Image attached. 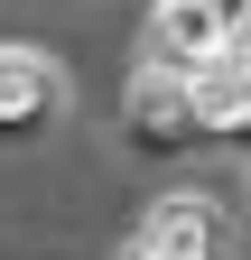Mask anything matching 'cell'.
<instances>
[{
    "label": "cell",
    "mask_w": 251,
    "mask_h": 260,
    "mask_svg": "<svg viewBox=\"0 0 251 260\" xmlns=\"http://www.w3.org/2000/svg\"><path fill=\"white\" fill-rule=\"evenodd\" d=\"M149 56L140 65H159V75H214V65L233 56V10L224 0H149Z\"/></svg>",
    "instance_id": "1"
},
{
    "label": "cell",
    "mask_w": 251,
    "mask_h": 260,
    "mask_svg": "<svg viewBox=\"0 0 251 260\" xmlns=\"http://www.w3.org/2000/svg\"><path fill=\"white\" fill-rule=\"evenodd\" d=\"M121 130H131V149H149V158H186V149H205L196 84H186V75H159V65H140L131 93H121Z\"/></svg>",
    "instance_id": "2"
},
{
    "label": "cell",
    "mask_w": 251,
    "mask_h": 260,
    "mask_svg": "<svg viewBox=\"0 0 251 260\" xmlns=\"http://www.w3.org/2000/svg\"><path fill=\"white\" fill-rule=\"evenodd\" d=\"M131 260H224V205L214 195H159L131 233Z\"/></svg>",
    "instance_id": "3"
},
{
    "label": "cell",
    "mask_w": 251,
    "mask_h": 260,
    "mask_svg": "<svg viewBox=\"0 0 251 260\" xmlns=\"http://www.w3.org/2000/svg\"><path fill=\"white\" fill-rule=\"evenodd\" d=\"M56 112H66V75H56V56H38V47H0V149L38 140Z\"/></svg>",
    "instance_id": "4"
},
{
    "label": "cell",
    "mask_w": 251,
    "mask_h": 260,
    "mask_svg": "<svg viewBox=\"0 0 251 260\" xmlns=\"http://www.w3.org/2000/svg\"><path fill=\"white\" fill-rule=\"evenodd\" d=\"M196 112H205V149H251V75L233 56L196 75Z\"/></svg>",
    "instance_id": "5"
},
{
    "label": "cell",
    "mask_w": 251,
    "mask_h": 260,
    "mask_svg": "<svg viewBox=\"0 0 251 260\" xmlns=\"http://www.w3.org/2000/svg\"><path fill=\"white\" fill-rule=\"evenodd\" d=\"M233 65H242V75H251V19L233 28Z\"/></svg>",
    "instance_id": "6"
},
{
    "label": "cell",
    "mask_w": 251,
    "mask_h": 260,
    "mask_svg": "<svg viewBox=\"0 0 251 260\" xmlns=\"http://www.w3.org/2000/svg\"><path fill=\"white\" fill-rule=\"evenodd\" d=\"M242 19H251V0H242Z\"/></svg>",
    "instance_id": "7"
}]
</instances>
